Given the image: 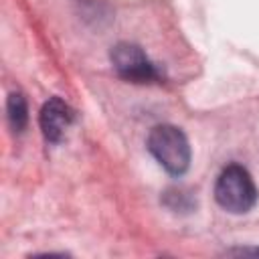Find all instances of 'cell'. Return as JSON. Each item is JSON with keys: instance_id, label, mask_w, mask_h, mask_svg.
I'll return each mask as SVG.
<instances>
[{"instance_id": "7a4b0ae2", "label": "cell", "mask_w": 259, "mask_h": 259, "mask_svg": "<svg viewBox=\"0 0 259 259\" xmlns=\"http://www.w3.org/2000/svg\"><path fill=\"white\" fill-rule=\"evenodd\" d=\"M257 186L241 164H229L217 178L214 198L221 208L233 214L249 212L257 202Z\"/></svg>"}, {"instance_id": "8992f818", "label": "cell", "mask_w": 259, "mask_h": 259, "mask_svg": "<svg viewBox=\"0 0 259 259\" xmlns=\"http://www.w3.org/2000/svg\"><path fill=\"white\" fill-rule=\"evenodd\" d=\"M229 253H237V255H259V249H233Z\"/></svg>"}, {"instance_id": "5b68a950", "label": "cell", "mask_w": 259, "mask_h": 259, "mask_svg": "<svg viewBox=\"0 0 259 259\" xmlns=\"http://www.w3.org/2000/svg\"><path fill=\"white\" fill-rule=\"evenodd\" d=\"M6 113H8V121H10V127L20 134L26 123H28V107H26V99L22 93L14 91L8 95V101H6Z\"/></svg>"}, {"instance_id": "6da1fadb", "label": "cell", "mask_w": 259, "mask_h": 259, "mask_svg": "<svg viewBox=\"0 0 259 259\" xmlns=\"http://www.w3.org/2000/svg\"><path fill=\"white\" fill-rule=\"evenodd\" d=\"M148 150L172 176H182L190 166V144L186 134L170 123H160L148 134Z\"/></svg>"}, {"instance_id": "277c9868", "label": "cell", "mask_w": 259, "mask_h": 259, "mask_svg": "<svg viewBox=\"0 0 259 259\" xmlns=\"http://www.w3.org/2000/svg\"><path fill=\"white\" fill-rule=\"evenodd\" d=\"M38 121H40V130H42L45 140L51 142V144H57V142L63 140L65 132L75 121V111L63 99L51 97L42 105L40 115H38Z\"/></svg>"}, {"instance_id": "3957f363", "label": "cell", "mask_w": 259, "mask_h": 259, "mask_svg": "<svg viewBox=\"0 0 259 259\" xmlns=\"http://www.w3.org/2000/svg\"><path fill=\"white\" fill-rule=\"evenodd\" d=\"M111 65L119 77L132 83H152L160 79L158 69L146 53L134 42H117L109 53Z\"/></svg>"}]
</instances>
